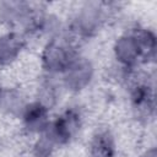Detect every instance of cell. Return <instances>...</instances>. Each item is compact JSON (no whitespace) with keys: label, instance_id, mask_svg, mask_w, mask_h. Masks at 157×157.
<instances>
[{"label":"cell","instance_id":"cell-8","mask_svg":"<svg viewBox=\"0 0 157 157\" xmlns=\"http://www.w3.org/2000/svg\"><path fill=\"white\" fill-rule=\"evenodd\" d=\"M137 39V43L140 45L141 55L146 58H152L155 55L156 50V38L150 31H140L136 34H134Z\"/></svg>","mask_w":157,"mask_h":157},{"label":"cell","instance_id":"cell-4","mask_svg":"<svg viewBox=\"0 0 157 157\" xmlns=\"http://www.w3.org/2000/svg\"><path fill=\"white\" fill-rule=\"evenodd\" d=\"M115 55L125 65H132L141 55L140 45L135 36H123L115 43Z\"/></svg>","mask_w":157,"mask_h":157},{"label":"cell","instance_id":"cell-1","mask_svg":"<svg viewBox=\"0 0 157 157\" xmlns=\"http://www.w3.org/2000/svg\"><path fill=\"white\" fill-rule=\"evenodd\" d=\"M76 59L75 50L64 39H53L43 52V65L50 71H66Z\"/></svg>","mask_w":157,"mask_h":157},{"label":"cell","instance_id":"cell-6","mask_svg":"<svg viewBox=\"0 0 157 157\" xmlns=\"http://www.w3.org/2000/svg\"><path fill=\"white\" fill-rule=\"evenodd\" d=\"M23 45L22 38L16 33H7L0 37V64L6 65L13 61Z\"/></svg>","mask_w":157,"mask_h":157},{"label":"cell","instance_id":"cell-7","mask_svg":"<svg viewBox=\"0 0 157 157\" xmlns=\"http://www.w3.org/2000/svg\"><path fill=\"white\" fill-rule=\"evenodd\" d=\"M115 152L114 141L108 131L97 134L91 144V157H113Z\"/></svg>","mask_w":157,"mask_h":157},{"label":"cell","instance_id":"cell-5","mask_svg":"<svg viewBox=\"0 0 157 157\" xmlns=\"http://www.w3.org/2000/svg\"><path fill=\"white\" fill-rule=\"evenodd\" d=\"M25 124L29 131H44L49 124L47 107L39 102L28 105L25 110Z\"/></svg>","mask_w":157,"mask_h":157},{"label":"cell","instance_id":"cell-11","mask_svg":"<svg viewBox=\"0 0 157 157\" xmlns=\"http://www.w3.org/2000/svg\"><path fill=\"white\" fill-rule=\"evenodd\" d=\"M0 93H1V91H0Z\"/></svg>","mask_w":157,"mask_h":157},{"label":"cell","instance_id":"cell-9","mask_svg":"<svg viewBox=\"0 0 157 157\" xmlns=\"http://www.w3.org/2000/svg\"><path fill=\"white\" fill-rule=\"evenodd\" d=\"M132 101L136 108L144 109V110H148L152 108V94L151 91L147 86H137L134 92H132Z\"/></svg>","mask_w":157,"mask_h":157},{"label":"cell","instance_id":"cell-10","mask_svg":"<svg viewBox=\"0 0 157 157\" xmlns=\"http://www.w3.org/2000/svg\"><path fill=\"white\" fill-rule=\"evenodd\" d=\"M44 131H45V134L40 137V140L36 145V155L38 157H47V156H49L52 150L54 148V145L58 144L56 140L54 139L49 126Z\"/></svg>","mask_w":157,"mask_h":157},{"label":"cell","instance_id":"cell-2","mask_svg":"<svg viewBox=\"0 0 157 157\" xmlns=\"http://www.w3.org/2000/svg\"><path fill=\"white\" fill-rule=\"evenodd\" d=\"M78 126L80 115L74 109H70L56 119V121L50 128V131L58 144H65L75 135V132L78 130Z\"/></svg>","mask_w":157,"mask_h":157},{"label":"cell","instance_id":"cell-3","mask_svg":"<svg viewBox=\"0 0 157 157\" xmlns=\"http://www.w3.org/2000/svg\"><path fill=\"white\" fill-rule=\"evenodd\" d=\"M92 77V65L86 59H76L66 70L65 82L72 91L82 90Z\"/></svg>","mask_w":157,"mask_h":157}]
</instances>
